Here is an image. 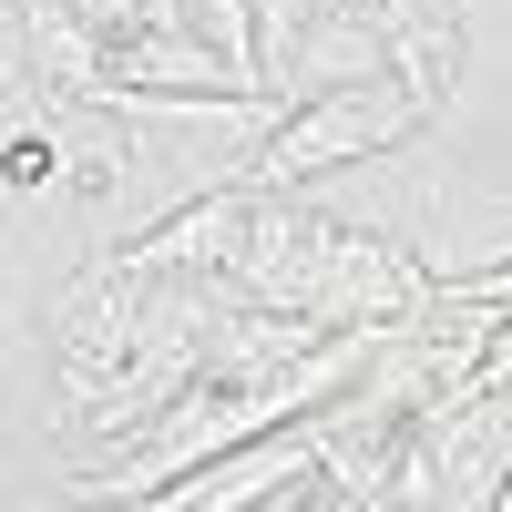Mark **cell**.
Listing matches in <instances>:
<instances>
[{
    "mask_svg": "<svg viewBox=\"0 0 512 512\" xmlns=\"http://www.w3.org/2000/svg\"><path fill=\"white\" fill-rule=\"evenodd\" d=\"M420 123H431V103H420L400 72L338 82V93H308V103H287V123H277V134L246 154V185H267V195H297L308 175H328V164H369V154L410 144Z\"/></svg>",
    "mask_w": 512,
    "mask_h": 512,
    "instance_id": "1",
    "label": "cell"
},
{
    "mask_svg": "<svg viewBox=\"0 0 512 512\" xmlns=\"http://www.w3.org/2000/svg\"><path fill=\"white\" fill-rule=\"evenodd\" d=\"M369 31L390 41V72L441 113V93L461 82V0H369Z\"/></svg>",
    "mask_w": 512,
    "mask_h": 512,
    "instance_id": "4",
    "label": "cell"
},
{
    "mask_svg": "<svg viewBox=\"0 0 512 512\" xmlns=\"http://www.w3.org/2000/svg\"><path fill=\"white\" fill-rule=\"evenodd\" d=\"M195 31L226 52L236 82H256V0H195ZM256 93H267V82H256Z\"/></svg>",
    "mask_w": 512,
    "mask_h": 512,
    "instance_id": "5",
    "label": "cell"
},
{
    "mask_svg": "<svg viewBox=\"0 0 512 512\" xmlns=\"http://www.w3.org/2000/svg\"><path fill=\"white\" fill-rule=\"evenodd\" d=\"M318 512H328V492H318Z\"/></svg>",
    "mask_w": 512,
    "mask_h": 512,
    "instance_id": "7",
    "label": "cell"
},
{
    "mask_svg": "<svg viewBox=\"0 0 512 512\" xmlns=\"http://www.w3.org/2000/svg\"><path fill=\"white\" fill-rule=\"evenodd\" d=\"M246 216H256V185L236 175V185H216V195H195V205H175L154 236H134V246H113L103 267L113 277H226L236 267V246H246Z\"/></svg>",
    "mask_w": 512,
    "mask_h": 512,
    "instance_id": "3",
    "label": "cell"
},
{
    "mask_svg": "<svg viewBox=\"0 0 512 512\" xmlns=\"http://www.w3.org/2000/svg\"><path fill=\"white\" fill-rule=\"evenodd\" d=\"M52 134H11V144H0V185H11V195H31V185H52Z\"/></svg>",
    "mask_w": 512,
    "mask_h": 512,
    "instance_id": "6",
    "label": "cell"
},
{
    "mask_svg": "<svg viewBox=\"0 0 512 512\" xmlns=\"http://www.w3.org/2000/svg\"><path fill=\"white\" fill-rule=\"evenodd\" d=\"M318 472V420H297V431H267V441H246L226 461H205V472H185L175 492H144V502H103V512H256V502H277Z\"/></svg>",
    "mask_w": 512,
    "mask_h": 512,
    "instance_id": "2",
    "label": "cell"
}]
</instances>
